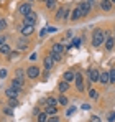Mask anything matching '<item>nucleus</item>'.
Instances as JSON below:
<instances>
[{
  "mask_svg": "<svg viewBox=\"0 0 115 122\" xmlns=\"http://www.w3.org/2000/svg\"><path fill=\"white\" fill-rule=\"evenodd\" d=\"M89 97H91V99H94V101L99 99V91L94 89V87H92V89H89Z\"/></svg>",
  "mask_w": 115,
  "mask_h": 122,
  "instance_id": "nucleus-26",
  "label": "nucleus"
},
{
  "mask_svg": "<svg viewBox=\"0 0 115 122\" xmlns=\"http://www.w3.org/2000/svg\"><path fill=\"white\" fill-rule=\"evenodd\" d=\"M82 109H84V111H89L91 106H89V104H82Z\"/></svg>",
  "mask_w": 115,
  "mask_h": 122,
  "instance_id": "nucleus-44",
  "label": "nucleus"
},
{
  "mask_svg": "<svg viewBox=\"0 0 115 122\" xmlns=\"http://www.w3.org/2000/svg\"><path fill=\"white\" fill-rule=\"evenodd\" d=\"M87 3H89V5H91V7L94 8V7L97 5V0H87Z\"/></svg>",
  "mask_w": 115,
  "mask_h": 122,
  "instance_id": "nucleus-39",
  "label": "nucleus"
},
{
  "mask_svg": "<svg viewBox=\"0 0 115 122\" xmlns=\"http://www.w3.org/2000/svg\"><path fill=\"white\" fill-rule=\"evenodd\" d=\"M44 112L48 116H58V106H44Z\"/></svg>",
  "mask_w": 115,
  "mask_h": 122,
  "instance_id": "nucleus-19",
  "label": "nucleus"
},
{
  "mask_svg": "<svg viewBox=\"0 0 115 122\" xmlns=\"http://www.w3.org/2000/svg\"><path fill=\"white\" fill-rule=\"evenodd\" d=\"M17 56H18V53H17V51H15V53H13V55H10V56H8V60L12 61V60H15V58H17Z\"/></svg>",
  "mask_w": 115,
  "mask_h": 122,
  "instance_id": "nucleus-42",
  "label": "nucleus"
},
{
  "mask_svg": "<svg viewBox=\"0 0 115 122\" xmlns=\"http://www.w3.org/2000/svg\"><path fill=\"white\" fill-rule=\"evenodd\" d=\"M74 111H76V107H69L66 114H67V116H71V114H74Z\"/></svg>",
  "mask_w": 115,
  "mask_h": 122,
  "instance_id": "nucleus-40",
  "label": "nucleus"
},
{
  "mask_svg": "<svg viewBox=\"0 0 115 122\" xmlns=\"http://www.w3.org/2000/svg\"><path fill=\"white\" fill-rule=\"evenodd\" d=\"M48 122H59V117L58 116H49L48 117Z\"/></svg>",
  "mask_w": 115,
  "mask_h": 122,
  "instance_id": "nucleus-36",
  "label": "nucleus"
},
{
  "mask_svg": "<svg viewBox=\"0 0 115 122\" xmlns=\"http://www.w3.org/2000/svg\"><path fill=\"white\" fill-rule=\"evenodd\" d=\"M58 91H59V92H62V94H64V92H67V91H69V82L62 79V81L58 84Z\"/></svg>",
  "mask_w": 115,
  "mask_h": 122,
  "instance_id": "nucleus-18",
  "label": "nucleus"
},
{
  "mask_svg": "<svg viewBox=\"0 0 115 122\" xmlns=\"http://www.w3.org/2000/svg\"><path fill=\"white\" fill-rule=\"evenodd\" d=\"M20 91H21V89H17V87L10 86V87H7V89H5V96H7L8 99H18Z\"/></svg>",
  "mask_w": 115,
  "mask_h": 122,
  "instance_id": "nucleus-8",
  "label": "nucleus"
},
{
  "mask_svg": "<svg viewBox=\"0 0 115 122\" xmlns=\"http://www.w3.org/2000/svg\"><path fill=\"white\" fill-rule=\"evenodd\" d=\"M87 74H89V81H91V82H99V78H100V71H99L97 68H89Z\"/></svg>",
  "mask_w": 115,
  "mask_h": 122,
  "instance_id": "nucleus-9",
  "label": "nucleus"
},
{
  "mask_svg": "<svg viewBox=\"0 0 115 122\" xmlns=\"http://www.w3.org/2000/svg\"><path fill=\"white\" fill-rule=\"evenodd\" d=\"M54 63H56V61L53 60L51 53H48V55L43 58V66H44V69H46V71H51V69L54 68Z\"/></svg>",
  "mask_w": 115,
  "mask_h": 122,
  "instance_id": "nucleus-6",
  "label": "nucleus"
},
{
  "mask_svg": "<svg viewBox=\"0 0 115 122\" xmlns=\"http://www.w3.org/2000/svg\"><path fill=\"white\" fill-rule=\"evenodd\" d=\"M49 53H51V56H53L54 61H61L62 60V53H53V51H49Z\"/></svg>",
  "mask_w": 115,
  "mask_h": 122,
  "instance_id": "nucleus-30",
  "label": "nucleus"
},
{
  "mask_svg": "<svg viewBox=\"0 0 115 122\" xmlns=\"http://www.w3.org/2000/svg\"><path fill=\"white\" fill-rule=\"evenodd\" d=\"M44 106H58L59 104V101H58V97H54V96H49V97H46L44 99Z\"/></svg>",
  "mask_w": 115,
  "mask_h": 122,
  "instance_id": "nucleus-23",
  "label": "nucleus"
},
{
  "mask_svg": "<svg viewBox=\"0 0 115 122\" xmlns=\"http://www.w3.org/2000/svg\"><path fill=\"white\" fill-rule=\"evenodd\" d=\"M8 106H10L12 109H15V107L20 106V102H18V99H8Z\"/></svg>",
  "mask_w": 115,
  "mask_h": 122,
  "instance_id": "nucleus-29",
  "label": "nucleus"
},
{
  "mask_svg": "<svg viewBox=\"0 0 115 122\" xmlns=\"http://www.w3.org/2000/svg\"><path fill=\"white\" fill-rule=\"evenodd\" d=\"M39 74H41L39 66H28V68H26V78H28V79H36Z\"/></svg>",
  "mask_w": 115,
  "mask_h": 122,
  "instance_id": "nucleus-3",
  "label": "nucleus"
},
{
  "mask_svg": "<svg viewBox=\"0 0 115 122\" xmlns=\"http://www.w3.org/2000/svg\"><path fill=\"white\" fill-rule=\"evenodd\" d=\"M89 122H100V117H99V116H92V117L89 119Z\"/></svg>",
  "mask_w": 115,
  "mask_h": 122,
  "instance_id": "nucleus-38",
  "label": "nucleus"
},
{
  "mask_svg": "<svg viewBox=\"0 0 115 122\" xmlns=\"http://www.w3.org/2000/svg\"><path fill=\"white\" fill-rule=\"evenodd\" d=\"M5 28H7V21H5V20H2V18H0V33H2V31H3Z\"/></svg>",
  "mask_w": 115,
  "mask_h": 122,
  "instance_id": "nucleus-33",
  "label": "nucleus"
},
{
  "mask_svg": "<svg viewBox=\"0 0 115 122\" xmlns=\"http://www.w3.org/2000/svg\"><path fill=\"white\" fill-rule=\"evenodd\" d=\"M7 40H8V36H5V35H0V46H2V45H5V43H7Z\"/></svg>",
  "mask_w": 115,
  "mask_h": 122,
  "instance_id": "nucleus-37",
  "label": "nucleus"
},
{
  "mask_svg": "<svg viewBox=\"0 0 115 122\" xmlns=\"http://www.w3.org/2000/svg\"><path fill=\"white\" fill-rule=\"evenodd\" d=\"M71 36H72V31H71V30H69V31H66V38H71Z\"/></svg>",
  "mask_w": 115,
  "mask_h": 122,
  "instance_id": "nucleus-45",
  "label": "nucleus"
},
{
  "mask_svg": "<svg viewBox=\"0 0 115 122\" xmlns=\"http://www.w3.org/2000/svg\"><path fill=\"white\" fill-rule=\"evenodd\" d=\"M58 101H59V104H61V106H67V97H66V96H64L62 92L59 94V97H58Z\"/></svg>",
  "mask_w": 115,
  "mask_h": 122,
  "instance_id": "nucleus-28",
  "label": "nucleus"
},
{
  "mask_svg": "<svg viewBox=\"0 0 115 122\" xmlns=\"http://www.w3.org/2000/svg\"><path fill=\"white\" fill-rule=\"evenodd\" d=\"M71 13H72V15H71V20H72V21H77L81 17H82V12H81V8H79V7H76Z\"/></svg>",
  "mask_w": 115,
  "mask_h": 122,
  "instance_id": "nucleus-20",
  "label": "nucleus"
},
{
  "mask_svg": "<svg viewBox=\"0 0 115 122\" xmlns=\"http://www.w3.org/2000/svg\"><path fill=\"white\" fill-rule=\"evenodd\" d=\"M105 38H107V36H105V31H104V30H100V28H97L96 31L92 33V41H91V43H92V46H94V48H99L100 45H104Z\"/></svg>",
  "mask_w": 115,
  "mask_h": 122,
  "instance_id": "nucleus-1",
  "label": "nucleus"
},
{
  "mask_svg": "<svg viewBox=\"0 0 115 122\" xmlns=\"http://www.w3.org/2000/svg\"><path fill=\"white\" fill-rule=\"evenodd\" d=\"M109 74H110V84H115V68L109 71Z\"/></svg>",
  "mask_w": 115,
  "mask_h": 122,
  "instance_id": "nucleus-31",
  "label": "nucleus"
},
{
  "mask_svg": "<svg viewBox=\"0 0 115 122\" xmlns=\"http://www.w3.org/2000/svg\"><path fill=\"white\" fill-rule=\"evenodd\" d=\"M10 53H12V48H10V46H8L7 43L0 46V55H3V56H8Z\"/></svg>",
  "mask_w": 115,
  "mask_h": 122,
  "instance_id": "nucleus-24",
  "label": "nucleus"
},
{
  "mask_svg": "<svg viewBox=\"0 0 115 122\" xmlns=\"http://www.w3.org/2000/svg\"><path fill=\"white\" fill-rule=\"evenodd\" d=\"M25 76H26V71H23V69H17L15 71V78H20V79H25Z\"/></svg>",
  "mask_w": 115,
  "mask_h": 122,
  "instance_id": "nucleus-27",
  "label": "nucleus"
},
{
  "mask_svg": "<svg viewBox=\"0 0 115 122\" xmlns=\"http://www.w3.org/2000/svg\"><path fill=\"white\" fill-rule=\"evenodd\" d=\"M15 45H17V48L18 50H28V46H30V40H28V36H20V38H17V41H15Z\"/></svg>",
  "mask_w": 115,
  "mask_h": 122,
  "instance_id": "nucleus-5",
  "label": "nucleus"
},
{
  "mask_svg": "<svg viewBox=\"0 0 115 122\" xmlns=\"http://www.w3.org/2000/svg\"><path fill=\"white\" fill-rule=\"evenodd\" d=\"M100 8H102L104 12H109V10L112 8V2H110V0H100Z\"/></svg>",
  "mask_w": 115,
  "mask_h": 122,
  "instance_id": "nucleus-21",
  "label": "nucleus"
},
{
  "mask_svg": "<svg viewBox=\"0 0 115 122\" xmlns=\"http://www.w3.org/2000/svg\"><path fill=\"white\" fill-rule=\"evenodd\" d=\"M76 87H77V91L79 92H84V76L79 73V74H76Z\"/></svg>",
  "mask_w": 115,
  "mask_h": 122,
  "instance_id": "nucleus-11",
  "label": "nucleus"
},
{
  "mask_svg": "<svg viewBox=\"0 0 115 122\" xmlns=\"http://www.w3.org/2000/svg\"><path fill=\"white\" fill-rule=\"evenodd\" d=\"M10 86H13V87H17V89H23V86H25V79H20V78H13Z\"/></svg>",
  "mask_w": 115,
  "mask_h": 122,
  "instance_id": "nucleus-16",
  "label": "nucleus"
},
{
  "mask_svg": "<svg viewBox=\"0 0 115 122\" xmlns=\"http://www.w3.org/2000/svg\"><path fill=\"white\" fill-rule=\"evenodd\" d=\"M36 21H38V15H36V12H33V10L23 17V23H25V25H31V26H35Z\"/></svg>",
  "mask_w": 115,
  "mask_h": 122,
  "instance_id": "nucleus-2",
  "label": "nucleus"
},
{
  "mask_svg": "<svg viewBox=\"0 0 115 122\" xmlns=\"http://www.w3.org/2000/svg\"><path fill=\"white\" fill-rule=\"evenodd\" d=\"M33 10V5H31V2H23V3H20L18 5V13L21 17H25L26 13H30Z\"/></svg>",
  "mask_w": 115,
  "mask_h": 122,
  "instance_id": "nucleus-4",
  "label": "nucleus"
},
{
  "mask_svg": "<svg viewBox=\"0 0 115 122\" xmlns=\"http://www.w3.org/2000/svg\"><path fill=\"white\" fill-rule=\"evenodd\" d=\"M114 38H115V30H114Z\"/></svg>",
  "mask_w": 115,
  "mask_h": 122,
  "instance_id": "nucleus-48",
  "label": "nucleus"
},
{
  "mask_svg": "<svg viewBox=\"0 0 115 122\" xmlns=\"http://www.w3.org/2000/svg\"><path fill=\"white\" fill-rule=\"evenodd\" d=\"M48 117H49V116L43 111V112H39L38 116H36V122H48Z\"/></svg>",
  "mask_w": 115,
  "mask_h": 122,
  "instance_id": "nucleus-25",
  "label": "nucleus"
},
{
  "mask_svg": "<svg viewBox=\"0 0 115 122\" xmlns=\"http://www.w3.org/2000/svg\"><path fill=\"white\" fill-rule=\"evenodd\" d=\"M107 121H109V122H115V112H109Z\"/></svg>",
  "mask_w": 115,
  "mask_h": 122,
  "instance_id": "nucleus-32",
  "label": "nucleus"
},
{
  "mask_svg": "<svg viewBox=\"0 0 115 122\" xmlns=\"http://www.w3.org/2000/svg\"><path fill=\"white\" fill-rule=\"evenodd\" d=\"M49 51H53V53H66V48L62 46V43H53Z\"/></svg>",
  "mask_w": 115,
  "mask_h": 122,
  "instance_id": "nucleus-15",
  "label": "nucleus"
},
{
  "mask_svg": "<svg viewBox=\"0 0 115 122\" xmlns=\"http://www.w3.org/2000/svg\"><path fill=\"white\" fill-rule=\"evenodd\" d=\"M81 43H82V40H81L79 36H76V38H72V45H74V46H79Z\"/></svg>",
  "mask_w": 115,
  "mask_h": 122,
  "instance_id": "nucleus-34",
  "label": "nucleus"
},
{
  "mask_svg": "<svg viewBox=\"0 0 115 122\" xmlns=\"http://www.w3.org/2000/svg\"><path fill=\"white\" fill-rule=\"evenodd\" d=\"M99 82H100L102 86H107V84H110V74H109V71H104V73H100Z\"/></svg>",
  "mask_w": 115,
  "mask_h": 122,
  "instance_id": "nucleus-13",
  "label": "nucleus"
},
{
  "mask_svg": "<svg viewBox=\"0 0 115 122\" xmlns=\"http://www.w3.org/2000/svg\"><path fill=\"white\" fill-rule=\"evenodd\" d=\"M0 78H7V69H0Z\"/></svg>",
  "mask_w": 115,
  "mask_h": 122,
  "instance_id": "nucleus-41",
  "label": "nucleus"
},
{
  "mask_svg": "<svg viewBox=\"0 0 115 122\" xmlns=\"http://www.w3.org/2000/svg\"><path fill=\"white\" fill-rule=\"evenodd\" d=\"M104 46H105V51H112L115 46V38L114 36H107L104 41Z\"/></svg>",
  "mask_w": 115,
  "mask_h": 122,
  "instance_id": "nucleus-12",
  "label": "nucleus"
},
{
  "mask_svg": "<svg viewBox=\"0 0 115 122\" xmlns=\"http://www.w3.org/2000/svg\"><path fill=\"white\" fill-rule=\"evenodd\" d=\"M48 76H49V71H46V69H44V73H43V78H44V79H48Z\"/></svg>",
  "mask_w": 115,
  "mask_h": 122,
  "instance_id": "nucleus-43",
  "label": "nucleus"
},
{
  "mask_svg": "<svg viewBox=\"0 0 115 122\" xmlns=\"http://www.w3.org/2000/svg\"><path fill=\"white\" fill-rule=\"evenodd\" d=\"M3 112H5L7 116H12V114H13V111H12V107H10V106H8V107H3Z\"/></svg>",
  "mask_w": 115,
  "mask_h": 122,
  "instance_id": "nucleus-35",
  "label": "nucleus"
},
{
  "mask_svg": "<svg viewBox=\"0 0 115 122\" xmlns=\"http://www.w3.org/2000/svg\"><path fill=\"white\" fill-rule=\"evenodd\" d=\"M66 8L67 7H64V5H61V7H58V10H56V13H54V20H62L64 18V13H66Z\"/></svg>",
  "mask_w": 115,
  "mask_h": 122,
  "instance_id": "nucleus-14",
  "label": "nucleus"
},
{
  "mask_svg": "<svg viewBox=\"0 0 115 122\" xmlns=\"http://www.w3.org/2000/svg\"><path fill=\"white\" fill-rule=\"evenodd\" d=\"M44 7H46L48 10L53 12V10L58 7V0H46V2H44Z\"/></svg>",
  "mask_w": 115,
  "mask_h": 122,
  "instance_id": "nucleus-22",
  "label": "nucleus"
},
{
  "mask_svg": "<svg viewBox=\"0 0 115 122\" xmlns=\"http://www.w3.org/2000/svg\"><path fill=\"white\" fill-rule=\"evenodd\" d=\"M18 31L23 35V36H31L33 33H35V26H31V25H21V26H18Z\"/></svg>",
  "mask_w": 115,
  "mask_h": 122,
  "instance_id": "nucleus-7",
  "label": "nucleus"
},
{
  "mask_svg": "<svg viewBox=\"0 0 115 122\" xmlns=\"http://www.w3.org/2000/svg\"><path fill=\"white\" fill-rule=\"evenodd\" d=\"M79 8H81V12H82V17H87V15L91 13V10H92V7L87 3V0H82V2L79 3Z\"/></svg>",
  "mask_w": 115,
  "mask_h": 122,
  "instance_id": "nucleus-10",
  "label": "nucleus"
},
{
  "mask_svg": "<svg viewBox=\"0 0 115 122\" xmlns=\"http://www.w3.org/2000/svg\"><path fill=\"white\" fill-rule=\"evenodd\" d=\"M41 2H46V0H41Z\"/></svg>",
  "mask_w": 115,
  "mask_h": 122,
  "instance_id": "nucleus-49",
  "label": "nucleus"
},
{
  "mask_svg": "<svg viewBox=\"0 0 115 122\" xmlns=\"http://www.w3.org/2000/svg\"><path fill=\"white\" fill-rule=\"evenodd\" d=\"M26 2H31V3H33V2H36V0H26Z\"/></svg>",
  "mask_w": 115,
  "mask_h": 122,
  "instance_id": "nucleus-46",
  "label": "nucleus"
},
{
  "mask_svg": "<svg viewBox=\"0 0 115 122\" xmlns=\"http://www.w3.org/2000/svg\"><path fill=\"white\" fill-rule=\"evenodd\" d=\"M110 2H112V3H115V0H110Z\"/></svg>",
  "mask_w": 115,
  "mask_h": 122,
  "instance_id": "nucleus-47",
  "label": "nucleus"
},
{
  "mask_svg": "<svg viewBox=\"0 0 115 122\" xmlns=\"http://www.w3.org/2000/svg\"><path fill=\"white\" fill-rule=\"evenodd\" d=\"M62 79H64V81H67V82L74 81V79H76V73H74L72 69H69V71H66V73H64V76H62Z\"/></svg>",
  "mask_w": 115,
  "mask_h": 122,
  "instance_id": "nucleus-17",
  "label": "nucleus"
}]
</instances>
